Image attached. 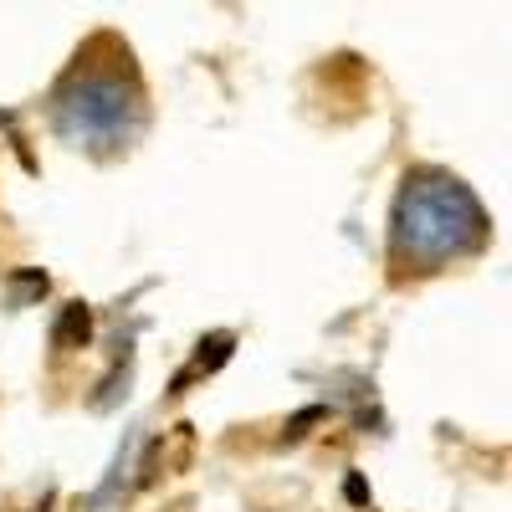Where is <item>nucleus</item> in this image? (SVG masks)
Here are the masks:
<instances>
[{"instance_id": "obj_2", "label": "nucleus", "mask_w": 512, "mask_h": 512, "mask_svg": "<svg viewBox=\"0 0 512 512\" xmlns=\"http://www.w3.org/2000/svg\"><path fill=\"white\" fill-rule=\"evenodd\" d=\"M492 241V216L477 190L456 180L451 169L415 164L390 205V231H384V267L390 282H425L441 277L456 262H472Z\"/></svg>"}, {"instance_id": "obj_1", "label": "nucleus", "mask_w": 512, "mask_h": 512, "mask_svg": "<svg viewBox=\"0 0 512 512\" xmlns=\"http://www.w3.org/2000/svg\"><path fill=\"white\" fill-rule=\"evenodd\" d=\"M47 118H52V134L67 149L88 154L98 164H113L144 144L149 88H144V72H139L123 36L98 31L82 41L77 57L52 82Z\"/></svg>"}]
</instances>
